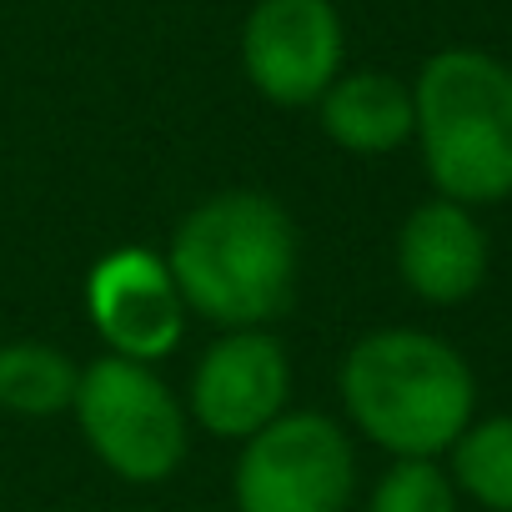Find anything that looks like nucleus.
Returning a JSON list of instances; mask_svg holds the SVG:
<instances>
[{"label": "nucleus", "instance_id": "7ed1b4c3", "mask_svg": "<svg viewBox=\"0 0 512 512\" xmlns=\"http://www.w3.org/2000/svg\"><path fill=\"white\" fill-rule=\"evenodd\" d=\"M412 136L447 201L492 206L512 196V66L487 51H437L412 86Z\"/></svg>", "mask_w": 512, "mask_h": 512}, {"label": "nucleus", "instance_id": "9d476101", "mask_svg": "<svg viewBox=\"0 0 512 512\" xmlns=\"http://www.w3.org/2000/svg\"><path fill=\"white\" fill-rule=\"evenodd\" d=\"M317 116H322V131L342 151H352V156H387L417 126V116H412V86H402L387 71L337 76L322 91Z\"/></svg>", "mask_w": 512, "mask_h": 512}, {"label": "nucleus", "instance_id": "0eeeda50", "mask_svg": "<svg viewBox=\"0 0 512 512\" xmlns=\"http://www.w3.org/2000/svg\"><path fill=\"white\" fill-rule=\"evenodd\" d=\"M86 307L106 347L131 362H156L176 352L186 327V302L166 262L146 246H121L101 256L86 277Z\"/></svg>", "mask_w": 512, "mask_h": 512}, {"label": "nucleus", "instance_id": "6e6552de", "mask_svg": "<svg viewBox=\"0 0 512 512\" xmlns=\"http://www.w3.org/2000/svg\"><path fill=\"white\" fill-rule=\"evenodd\" d=\"M287 352L277 337H267L262 327H241L231 337H221L196 377H191V412L211 437H251L267 422L282 417L287 407Z\"/></svg>", "mask_w": 512, "mask_h": 512}, {"label": "nucleus", "instance_id": "f8f14e48", "mask_svg": "<svg viewBox=\"0 0 512 512\" xmlns=\"http://www.w3.org/2000/svg\"><path fill=\"white\" fill-rule=\"evenodd\" d=\"M447 452L452 487H462L487 512H512V412L467 422V432Z\"/></svg>", "mask_w": 512, "mask_h": 512}, {"label": "nucleus", "instance_id": "f257e3e1", "mask_svg": "<svg viewBox=\"0 0 512 512\" xmlns=\"http://www.w3.org/2000/svg\"><path fill=\"white\" fill-rule=\"evenodd\" d=\"M166 272L201 317L262 327L297 297V226L262 191H216L176 226Z\"/></svg>", "mask_w": 512, "mask_h": 512}, {"label": "nucleus", "instance_id": "ddd939ff", "mask_svg": "<svg viewBox=\"0 0 512 512\" xmlns=\"http://www.w3.org/2000/svg\"><path fill=\"white\" fill-rule=\"evenodd\" d=\"M367 512H457V487L432 457H397L377 482Z\"/></svg>", "mask_w": 512, "mask_h": 512}, {"label": "nucleus", "instance_id": "39448f33", "mask_svg": "<svg viewBox=\"0 0 512 512\" xmlns=\"http://www.w3.org/2000/svg\"><path fill=\"white\" fill-rule=\"evenodd\" d=\"M357 457L347 432L322 412H292L246 437L236 462L241 512H347Z\"/></svg>", "mask_w": 512, "mask_h": 512}, {"label": "nucleus", "instance_id": "423d86ee", "mask_svg": "<svg viewBox=\"0 0 512 512\" xmlns=\"http://www.w3.org/2000/svg\"><path fill=\"white\" fill-rule=\"evenodd\" d=\"M246 81L277 106H317L342 71V16L332 0H256L241 26Z\"/></svg>", "mask_w": 512, "mask_h": 512}, {"label": "nucleus", "instance_id": "f03ea898", "mask_svg": "<svg viewBox=\"0 0 512 512\" xmlns=\"http://www.w3.org/2000/svg\"><path fill=\"white\" fill-rule=\"evenodd\" d=\"M342 402L357 432L392 457L447 452L477 407V382L462 352L417 327L367 332L342 362Z\"/></svg>", "mask_w": 512, "mask_h": 512}, {"label": "nucleus", "instance_id": "20e7f679", "mask_svg": "<svg viewBox=\"0 0 512 512\" xmlns=\"http://www.w3.org/2000/svg\"><path fill=\"white\" fill-rule=\"evenodd\" d=\"M71 407L91 452L126 482H166L186 457V412L146 362L116 352L91 362Z\"/></svg>", "mask_w": 512, "mask_h": 512}, {"label": "nucleus", "instance_id": "1a4fd4ad", "mask_svg": "<svg viewBox=\"0 0 512 512\" xmlns=\"http://www.w3.org/2000/svg\"><path fill=\"white\" fill-rule=\"evenodd\" d=\"M397 272L412 297L457 307L487 282V236L462 201H422L397 231Z\"/></svg>", "mask_w": 512, "mask_h": 512}, {"label": "nucleus", "instance_id": "9b49d317", "mask_svg": "<svg viewBox=\"0 0 512 512\" xmlns=\"http://www.w3.org/2000/svg\"><path fill=\"white\" fill-rule=\"evenodd\" d=\"M81 372L51 342H11L0 347V407L21 417H56L76 402Z\"/></svg>", "mask_w": 512, "mask_h": 512}]
</instances>
